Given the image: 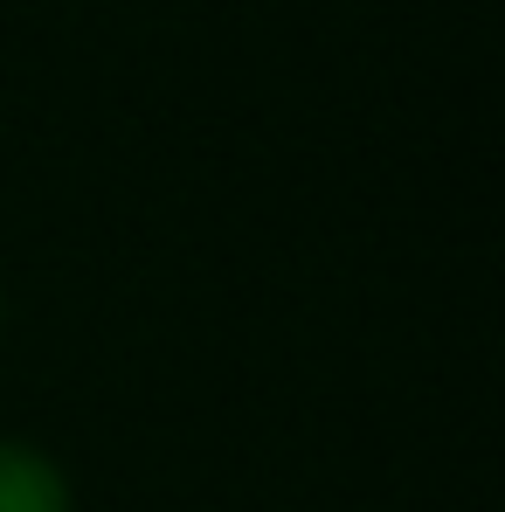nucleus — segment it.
<instances>
[{
  "mask_svg": "<svg viewBox=\"0 0 505 512\" xmlns=\"http://www.w3.org/2000/svg\"><path fill=\"white\" fill-rule=\"evenodd\" d=\"M0 512H77L63 464L21 436H0Z\"/></svg>",
  "mask_w": 505,
  "mask_h": 512,
  "instance_id": "obj_1",
  "label": "nucleus"
},
{
  "mask_svg": "<svg viewBox=\"0 0 505 512\" xmlns=\"http://www.w3.org/2000/svg\"><path fill=\"white\" fill-rule=\"evenodd\" d=\"M0 319H7V291H0Z\"/></svg>",
  "mask_w": 505,
  "mask_h": 512,
  "instance_id": "obj_2",
  "label": "nucleus"
}]
</instances>
